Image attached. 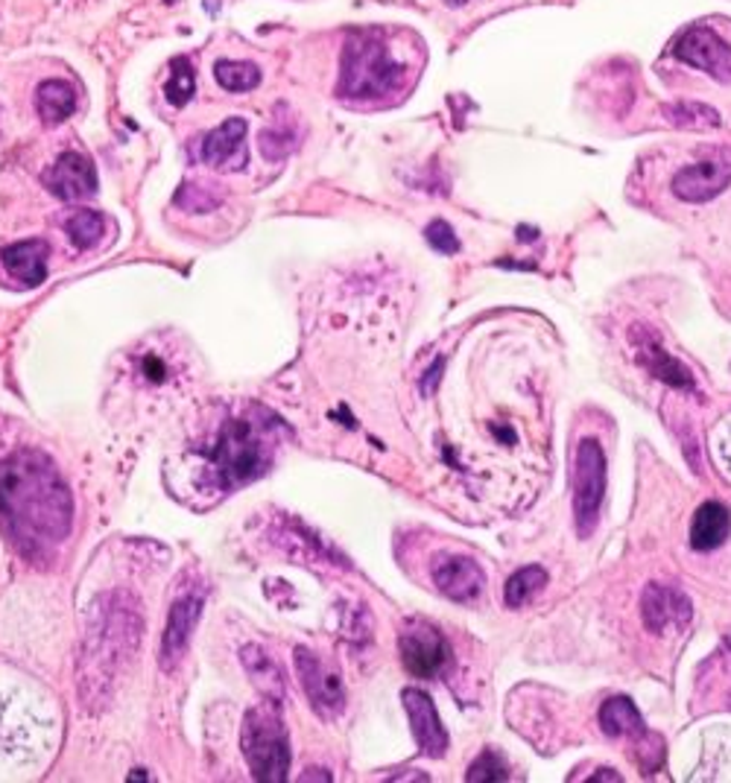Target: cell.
Masks as SVG:
<instances>
[{
    "instance_id": "6da1fadb",
    "label": "cell",
    "mask_w": 731,
    "mask_h": 783,
    "mask_svg": "<svg viewBox=\"0 0 731 783\" xmlns=\"http://www.w3.org/2000/svg\"><path fill=\"white\" fill-rule=\"evenodd\" d=\"M71 491L41 451H19L0 462V515L21 553L45 562L71 535Z\"/></svg>"
},
{
    "instance_id": "7a4b0ae2",
    "label": "cell",
    "mask_w": 731,
    "mask_h": 783,
    "mask_svg": "<svg viewBox=\"0 0 731 783\" xmlns=\"http://www.w3.org/2000/svg\"><path fill=\"white\" fill-rule=\"evenodd\" d=\"M123 597H102L94 605L92 626L85 637L83 670H80V687L83 699L92 705L100 693L109 690L114 675L121 673L123 661H130L138 649L141 620L132 605H121Z\"/></svg>"
},
{
    "instance_id": "3957f363",
    "label": "cell",
    "mask_w": 731,
    "mask_h": 783,
    "mask_svg": "<svg viewBox=\"0 0 731 783\" xmlns=\"http://www.w3.org/2000/svg\"><path fill=\"white\" fill-rule=\"evenodd\" d=\"M278 430H284L281 418L269 415L267 409H258L246 418H234L222 427L217 444L208 448L214 486L234 491L252 479L264 477L272 465Z\"/></svg>"
},
{
    "instance_id": "277c9868",
    "label": "cell",
    "mask_w": 731,
    "mask_h": 783,
    "mask_svg": "<svg viewBox=\"0 0 731 783\" xmlns=\"http://www.w3.org/2000/svg\"><path fill=\"white\" fill-rule=\"evenodd\" d=\"M404 74H407V65L392 56L383 41V33L361 29L345 41L337 94L345 100H378L383 94L399 91L404 85Z\"/></svg>"
},
{
    "instance_id": "5b68a950",
    "label": "cell",
    "mask_w": 731,
    "mask_h": 783,
    "mask_svg": "<svg viewBox=\"0 0 731 783\" xmlns=\"http://www.w3.org/2000/svg\"><path fill=\"white\" fill-rule=\"evenodd\" d=\"M243 757L255 781L281 783L290 772V739L284 722L272 710H249L241 734Z\"/></svg>"
},
{
    "instance_id": "8992f818",
    "label": "cell",
    "mask_w": 731,
    "mask_h": 783,
    "mask_svg": "<svg viewBox=\"0 0 731 783\" xmlns=\"http://www.w3.org/2000/svg\"><path fill=\"white\" fill-rule=\"evenodd\" d=\"M606 498V453L597 439H583L574 462V524L580 538H592Z\"/></svg>"
},
{
    "instance_id": "52a82bcc",
    "label": "cell",
    "mask_w": 731,
    "mask_h": 783,
    "mask_svg": "<svg viewBox=\"0 0 731 783\" xmlns=\"http://www.w3.org/2000/svg\"><path fill=\"white\" fill-rule=\"evenodd\" d=\"M399 649L407 673H413L416 678H434L451 661V649H448L442 632H436L434 626L418 623V620L401 628Z\"/></svg>"
},
{
    "instance_id": "ba28073f",
    "label": "cell",
    "mask_w": 731,
    "mask_h": 783,
    "mask_svg": "<svg viewBox=\"0 0 731 783\" xmlns=\"http://www.w3.org/2000/svg\"><path fill=\"white\" fill-rule=\"evenodd\" d=\"M731 185V147L714 149L711 156L673 175V194L682 203H708Z\"/></svg>"
},
{
    "instance_id": "9c48e42d",
    "label": "cell",
    "mask_w": 731,
    "mask_h": 783,
    "mask_svg": "<svg viewBox=\"0 0 731 783\" xmlns=\"http://www.w3.org/2000/svg\"><path fill=\"white\" fill-rule=\"evenodd\" d=\"M296 673L299 682L305 687V696L310 701V708L322 719H337L345 708V693L340 675L331 673L328 666L319 661V654L310 649H296Z\"/></svg>"
},
{
    "instance_id": "30bf717a",
    "label": "cell",
    "mask_w": 731,
    "mask_h": 783,
    "mask_svg": "<svg viewBox=\"0 0 731 783\" xmlns=\"http://www.w3.org/2000/svg\"><path fill=\"white\" fill-rule=\"evenodd\" d=\"M246 130H249V123L243 118L222 120L217 130L196 140L191 152L199 164H208L214 170H243L249 161Z\"/></svg>"
},
{
    "instance_id": "8fae6325",
    "label": "cell",
    "mask_w": 731,
    "mask_h": 783,
    "mask_svg": "<svg viewBox=\"0 0 731 783\" xmlns=\"http://www.w3.org/2000/svg\"><path fill=\"white\" fill-rule=\"evenodd\" d=\"M694 617V605L685 590L665 582H649L641 594V620L653 635H665L667 628H682Z\"/></svg>"
},
{
    "instance_id": "7c38bea8",
    "label": "cell",
    "mask_w": 731,
    "mask_h": 783,
    "mask_svg": "<svg viewBox=\"0 0 731 783\" xmlns=\"http://www.w3.org/2000/svg\"><path fill=\"white\" fill-rule=\"evenodd\" d=\"M677 56L714 79L731 83V45H726L711 27L685 29L677 41Z\"/></svg>"
},
{
    "instance_id": "4fadbf2b",
    "label": "cell",
    "mask_w": 731,
    "mask_h": 783,
    "mask_svg": "<svg viewBox=\"0 0 731 783\" xmlns=\"http://www.w3.org/2000/svg\"><path fill=\"white\" fill-rule=\"evenodd\" d=\"M199 617H203V594H185V597H179L173 602L170 617H167L165 637H161V654H158V661H161L167 673H173L179 661L185 658L187 644L194 637Z\"/></svg>"
},
{
    "instance_id": "5bb4252c",
    "label": "cell",
    "mask_w": 731,
    "mask_h": 783,
    "mask_svg": "<svg viewBox=\"0 0 731 783\" xmlns=\"http://www.w3.org/2000/svg\"><path fill=\"white\" fill-rule=\"evenodd\" d=\"M401 701H404V710H407L410 729H413V737L418 743V751L425 757H442L451 739H448L442 719L436 713L434 699L425 690H418V687H407V690L401 693Z\"/></svg>"
},
{
    "instance_id": "9a60e30c",
    "label": "cell",
    "mask_w": 731,
    "mask_h": 783,
    "mask_svg": "<svg viewBox=\"0 0 731 783\" xmlns=\"http://www.w3.org/2000/svg\"><path fill=\"white\" fill-rule=\"evenodd\" d=\"M632 340H635V348H638V363L653 378L667 383V387L682 389V392L694 389V375H691V369H687L685 363H679L670 351H665V345L658 342V337L649 331L647 325H635V328H632Z\"/></svg>"
},
{
    "instance_id": "2e32d148",
    "label": "cell",
    "mask_w": 731,
    "mask_h": 783,
    "mask_svg": "<svg viewBox=\"0 0 731 783\" xmlns=\"http://www.w3.org/2000/svg\"><path fill=\"white\" fill-rule=\"evenodd\" d=\"M45 187L65 203H76L97 194V173L83 152H65L45 173Z\"/></svg>"
},
{
    "instance_id": "e0dca14e",
    "label": "cell",
    "mask_w": 731,
    "mask_h": 783,
    "mask_svg": "<svg viewBox=\"0 0 731 783\" xmlns=\"http://www.w3.org/2000/svg\"><path fill=\"white\" fill-rule=\"evenodd\" d=\"M430 573H434L436 588L454 602H474L486 585V573L468 555H442L436 559Z\"/></svg>"
},
{
    "instance_id": "ac0fdd59",
    "label": "cell",
    "mask_w": 731,
    "mask_h": 783,
    "mask_svg": "<svg viewBox=\"0 0 731 783\" xmlns=\"http://www.w3.org/2000/svg\"><path fill=\"white\" fill-rule=\"evenodd\" d=\"M47 255L50 246L45 240H21L0 252V264L24 286H38L47 278Z\"/></svg>"
},
{
    "instance_id": "d6986e66",
    "label": "cell",
    "mask_w": 731,
    "mask_h": 783,
    "mask_svg": "<svg viewBox=\"0 0 731 783\" xmlns=\"http://www.w3.org/2000/svg\"><path fill=\"white\" fill-rule=\"evenodd\" d=\"M731 533V512L717 500H708L696 509L694 524H691V547L699 553L717 550L726 545Z\"/></svg>"
},
{
    "instance_id": "ffe728a7",
    "label": "cell",
    "mask_w": 731,
    "mask_h": 783,
    "mask_svg": "<svg viewBox=\"0 0 731 783\" xmlns=\"http://www.w3.org/2000/svg\"><path fill=\"white\" fill-rule=\"evenodd\" d=\"M241 661L243 666H246V673H249L252 684H255L269 701L284 699V675H281V666H278L260 646H243Z\"/></svg>"
},
{
    "instance_id": "44dd1931",
    "label": "cell",
    "mask_w": 731,
    "mask_h": 783,
    "mask_svg": "<svg viewBox=\"0 0 731 783\" xmlns=\"http://www.w3.org/2000/svg\"><path fill=\"white\" fill-rule=\"evenodd\" d=\"M74 109H76L74 85L65 83V79H47V83L38 85L36 111L47 126H59L62 120H68L74 114Z\"/></svg>"
},
{
    "instance_id": "7402d4cb",
    "label": "cell",
    "mask_w": 731,
    "mask_h": 783,
    "mask_svg": "<svg viewBox=\"0 0 731 783\" xmlns=\"http://www.w3.org/2000/svg\"><path fill=\"white\" fill-rule=\"evenodd\" d=\"M600 725L609 737H638L641 731H647L635 701L626 696H611L609 701H602Z\"/></svg>"
},
{
    "instance_id": "603a6c76",
    "label": "cell",
    "mask_w": 731,
    "mask_h": 783,
    "mask_svg": "<svg viewBox=\"0 0 731 783\" xmlns=\"http://www.w3.org/2000/svg\"><path fill=\"white\" fill-rule=\"evenodd\" d=\"M665 118L679 126V130H717L722 123L720 111L711 109L708 102H696V100H679V102H670L665 106Z\"/></svg>"
},
{
    "instance_id": "cb8c5ba5",
    "label": "cell",
    "mask_w": 731,
    "mask_h": 783,
    "mask_svg": "<svg viewBox=\"0 0 731 783\" xmlns=\"http://www.w3.org/2000/svg\"><path fill=\"white\" fill-rule=\"evenodd\" d=\"M545 585H547L545 567H538V564L521 567V571L507 582V605H510V609L527 605L538 590H545Z\"/></svg>"
},
{
    "instance_id": "d4e9b609",
    "label": "cell",
    "mask_w": 731,
    "mask_h": 783,
    "mask_svg": "<svg viewBox=\"0 0 731 783\" xmlns=\"http://www.w3.org/2000/svg\"><path fill=\"white\" fill-rule=\"evenodd\" d=\"M65 231L76 249H92L106 234V220L97 211H74L68 217Z\"/></svg>"
},
{
    "instance_id": "484cf974",
    "label": "cell",
    "mask_w": 731,
    "mask_h": 783,
    "mask_svg": "<svg viewBox=\"0 0 731 783\" xmlns=\"http://www.w3.org/2000/svg\"><path fill=\"white\" fill-rule=\"evenodd\" d=\"M217 83L226 91H252L260 83V71L252 62H232V59H220L214 65Z\"/></svg>"
},
{
    "instance_id": "4316f807",
    "label": "cell",
    "mask_w": 731,
    "mask_h": 783,
    "mask_svg": "<svg viewBox=\"0 0 731 783\" xmlns=\"http://www.w3.org/2000/svg\"><path fill=\"white\" fill-rule=\"evenodd\" d=\"M173 203H176L179 208H185L187 213H208L214 211V208H220L222 194L214 185H194V182H191V185L179 187Z\"/></svg>"
},
{
    "instance_id": "83f0119b",
    "label": "cell",
    "mask_w": 731,
    "mask_h": 783,
    "mask_svg": "<svg viewBox=\"0 0 731 783\" xmlns=\"http://www.w3.org/2000/svg\"><path fill=\"white\" fill-rule=\"evenodd\" d=\"M194 88H196V79L191 62H187V59H173V65H170V79H167L165 85L167 100L173 102V106H185V102L194 97Z\"/></svg>"
},
{
    "instance_id": "f1b7e54d",
    "label": "cell",
    "mask_w": 731,
    "mask_h": 783,
    "mask_svg": "<svg viewBox=\"0 0 731 783\" xmlns=\"http://www.w3.org/2000/svg\"><path fill=\"white\" fill-rule=\"evenodd\" d=\"M468 783H486V781H510V766L503 763V757L495 748H486L465 774Z\"/></svg>"
},
{
    "instance_id": "f546056e",
    "label": "cell",
    "mask_w": 731,
    "mask_h": 783,
    "mask_svg": "<svg viewBox=\"0 0 731 783\" xmlns=\"http://www.w3.org/2000/svg\"><path fill=\"white\" fill-rule=\"evenodd\" d=\"M260 152L267 161H281L288 158V152L296 147V132H284V130H264L258 140Z\"/></svg>"
},
{
    "instance_id": "4dcf8cb0",
    "label": "cell",
    "mask_w": 731,
    "mask_h": 783,
    "mask_svg": "<svg viewBox=\"0 0 731 783\" xmlns=\"http://www.w3.org/2000/svg\"><path fill=\"white\" fill-rule=\"evenodd\" d=\"M425 237L427 243H430L436 252H442V255H456V252H460V240H456L454 229L444 220L430 222L425 229Z\"/></svg>"
},
{
    "instance_id": "1f68e13d",
    "label": "cell",
    "mask_w": 731,
    "mask_h": 783,
    "mask_svg": "<svg viewBox=\"0 0 731 783\" xmlns=\"http://www.w3.org/2000/svg\"><path fill=\"white\" fill-rule=\"evenodd\" d=\"M442 371H444V357H436L434 366L425 371V378H422V395H434L436 387H439V380H442Z\"/></svg>"
},
{
    "instance_id": "d6a6232c",
    "label": "cell",
    "mask_w": 731,
    "mask_h": 783,
    "mask_svg": "<svg viewBox=\"0 0 731 783\" xmlns=\"http://www.w3.org/2000/svg\"><path fill=\"white\" fill-rule=\"evenodd\" d=\"M592 781H623V778L618 772H611V769H600L597 774H592Z\"/></svg>"
},
{
    "instance_id": "836d02e7",
    "label": "cell",
    "mask_w": 731,
    "mask_h": 783,
    "mask_svg": "<svg viewBox=\"0 0 731 783\" xmlns=\"http://www.w3.org/2000/svg\"><path fill=\"white\" fill-rule=\"evenodd\" d=\"M302 781H331V774H322V769H310V774H302Z\"/></svg>"
},
{
    "instance_id": "e575fe53",
    "label": "cell",
    "mask_w": 731,
    "mask_h": 783,
    "mask_svg": "<svg viewBox=\"0 0 731 783\" xmlns=\"http://www.w3.org/2000/svg\"><path fill=\"white\" fill-rule=\"evenodd\" d=\"M726 646H729V652H731V632H729V637H726Z\"/></svg>"
},
{
    "instance_id": "d590c367",
    "label": "cell",
    "mask_w": 731,
    "mask_h": 783,
    "mask_svg": "<svg viewBox=\"0 0 731 783\" xmlns=\"http://www.w3.org/2000/svg\"><path fill=\"white\" fill-rule=\"evenodd\" d=\"M448 3H456V7H460V3H465V0H448Z\"/></svg>"
}]
</instances>
